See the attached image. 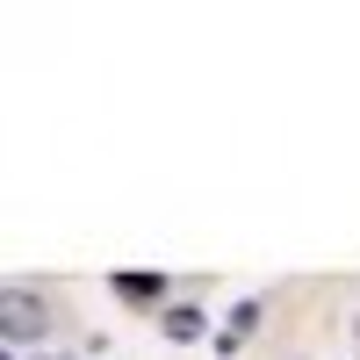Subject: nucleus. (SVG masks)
<instances>
[{
	"label": "nucleus",
	"mask_w": 360,
	"mask_h": 360,
	"mask_svg": "<svg viewBox=\"0 0 360 360\" xmlns=\"http://www.w3.org/2000/svg\"><path fill=\"white\" fill-rule=\"evenodd\" d=\"M115 288H123V295H137V303H144V295H159V274H115Z\"/></svg>",
	"instance_id": "nucleus-2"
},
{
	"label": "nucleus",
	"mask_w": 360,
	"mask_h": 360,
	"mask_svg": "<svg viewBox=\"0 0 360 360\" xmlns=\"http://www.w3.org/2000/svg\"><path fill=\"white\" fill-rule=\"evenodd\" d=\"M166 332H173V339H195L202 317H195V310H166Z\"/></svg>",
	"instance_id": "nucleus-3"
},
{
	"label": "nucleus",
	"mask_w": 360,
	"mask_h": 360,
	"mask_svg": "<svg viewBox=\"0 0 360 360\" xmlns=\"http://www.w3.org/2000/svg\"><path fill=\"white\" fill-rule=\"evenodd\" d=\"M0 332H8V346H37V339L51 332V310H44L37 295L15 281L8 295H0Z\"/></svg>",
	"instance_id": "nucleus-1"
}]
</instances>
